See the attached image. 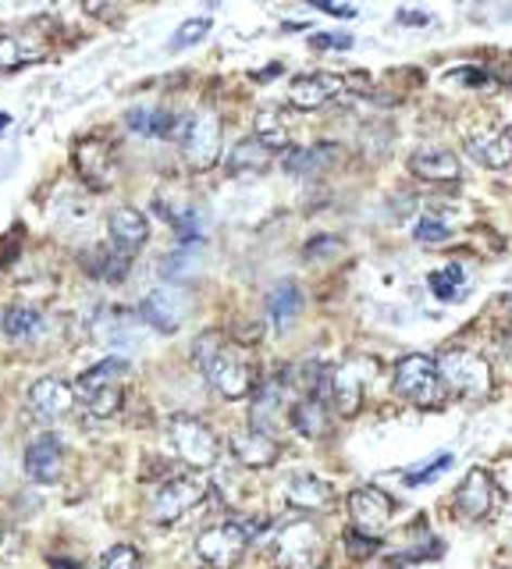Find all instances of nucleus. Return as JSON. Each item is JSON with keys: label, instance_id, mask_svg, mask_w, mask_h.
Returning a JSON list of instances; mask_svg holds the SVG:
<instances>
[{"label": "nucleus", "instance_id": "6", "mask_svg": "<svg viewBox=\"0 0 512 569\" xmlns=\"http://www.w3.org/2000/svg\"><path fill=\"white\" fill-rule=\"evenodd\" d=\"M171 445L178 452V459L192 470H210L221 459V442L207 423L196 417H171Z\"/></svg>", "mask_w": 512, "mask_h": 569}, {"label": "nucleus", "instance_id": "27", "mask_svg": "<svg viewBox=\"0 0 512 569\" xmlns=\"http://www.w3.org/2000/svg\"><path fill=\"white\" fill-rule=\"evenodd\" d=\"M128 128L139 136H153V139H168V136H178V128H182V118L171 111H128Z\"/></svg>", "mask_w": 512, "mask_h": 569}, {"label": "nucleus", "instance_id": "31", "mask_svg": "<svg viewBox=\"0 0 512 569\" xmlns=\"http://www.w3.org/2000/svg\"><path fill=\"white\" fill-rule=\"evenodd\" d=\"M431 292L438 295V300H445V303L459 300V295H463V267L448 264L441 270H434V275H431Z\"/></svg>", "mask_w": 512, "mask_h": 569}, {"label": "nucleus", "instance_id": "25", "mask_svg": "<svg viewBox=\"0 0 512 569\" xmlns=\"http://www.w3.org/2000/svg\"><path fill=\"white\" fill-rule=\"evenodd\" d=\"M303 314V292L296 281H281L267 295V317H271V325L278 331H289L296 325V317Z\"/></svg>", "mask_w": 512, "mask_h": 569}, {"label": "nucleus", "instance_id": "10", "mask_svg": "<svg viewBox=\"0 0 512 569\" xmlns=\"http://www.w3.org/2000/svg\"><path fill=\"white\" fill-rule=\"evenodd\" d=\"M495 502H498V481L484 467H473L463 477V484L456 488V516L459 520H470V523L488 520Z\"/></svg>", "mask_w": 512, "mask_h": 569}, {"label": "nucleus", "instance_id": "12", "mask_svg": "<svg viewBox=\"0 0 512 569\" xmlns=\"http://www.w3.org/2000/svg\"><path fill=\"white\" fill-rule=\"evenodd\" d=\"M75 395H79L75 392V384L61 381V378H40L29 388V409L40 420L54 423V420H64L75 409Z\"/></svg>", "mask_w": 512, "mask_h": 569}, {"label": "nucleus", "instance_id": "7", "mask_svg": "<svg viewBox=\"0 0 512 569\" xmlns=\"http://www.w3.org/2000/svg\"><path fill=\"white\" fill-rule=\"evenodd\" d=\"M207 491L210 488L203 484L200 477H189V473L171 477V481H164L157 488V495H153V502H150V520L161 523V527L178 523L182 516H189L203 498H207Z\"/></svg>", "mask_w": 512, "mask_h": 569}, {"label": "nucleus", "instance_id": "28", "mask_svg": "<svg viewBox=\"0 0 512 569\" xmlns=\"http://www.w3.org/2000/svg\"><path fill=\"white\" fill-rule=\"evenodd\" d=\"M125 374H128V364H125V359L107 356V359H100L97 367H89V370L82 374L79 384H75V392H79V395L86 399V395L100 392V388H114V384H121Z\"/></svg>", "mask_w": 512, "mask_h": 569}, {"label": "nucleus", "instance_id": "8", "mask_svg": "<svg viewBox=\"0 0 512 569\" xmlns=\"http://www.w3.org/2000/svg\"><path fill=\"white\" fill-rule=\"evenodd\" d=\"M249 527L246 523H214L196 538V555L210 569H235L249 548Z\"/></svg>", "mask_w": 512, "mask_h": 569}, {"label": "nucleus", "instance_id": "34", "mask_svg": "<svg viewBox=\"0 0 512 569\" xmlns=\"http://www.w3.org/2000/svg\"><path fill=\"white\" fill-rule=\"evenodd\" d=\"M377 538H367V534H360V530H345V552H349V559H374L377 555Z\"/></svg>", "mask_w": 512, "mask_h": 569}, {"label": "nucleus", "instance_id": "29", "mask_svg": "<svg viewBox=\"0 0 512 569\" xmlns=\"http://www.w3.org/2000/svg\"><path fill=\"white\" fill-rule=\"evenodd\" d=\"M0 328H4V334H8L11 342H29V339H36V334L43 331V317L36 314L33 306L15 303V306L4 309V320H0Z\"/></svg>", "mask_w": 512, "mask_h": 569}, {"label": "nucleus", "instance_id": "44", "mask_svg": "<svg viewBox=\"0 0 512 569\" xmlns=\"http://www.w3.org/2000/svg\"><path fill=\"white\" fill-rule=\"evenodd\" d=\"M310 8L317 11H328V15H338V18H353L356 8H345V4H335V0H306Z\"/></svg>", "mask_w": 512, "mask_h": 569}, {"label": "nucleus", "instance_id": "20", "mask_svg": "<svg viewBox=\"0 0 512 569\" xmlns=\"http://www.w3.org/2000/svg\"><path fill=\"white\" fill-rule=\"evenodd\" d=\"M61 470H64V448L54 434H40L25 448V473H29L36 484H54Z\"/></svg>", "mask_w": 512, "mask_h": 569}, {"label": "nucleus", "instance_id": "38", "mask_svg": "<svg viewBox=\"0 0 512 569\" xmlns=\"http://www.w3.org/2000/svg\"><path fill=\"white\" fill-rule=\"evenodd\" d=\"M331 253H342V239H335V236H317V239H310L306 242V250H303V256L306 261H328Z\"/></svg>", "mask_w": 512, "mask_h": 569}, {"label": "nucleus", "instance_id": "35", "mask_svg": "<svg viewBox=\"0 0 512 569\" xmlns=\"http://www.w3.org/2000/svg\"><path fill=\"white\" fill-rule=\"evenodd\" d=\"M143 559H139V552L132 545H114L104 552V559H100V569H139Z\"/></svg>", "mask_w": 512, "mask_h": 569}, {"label": "nucleus", "instance_id": "37", "mask_svg": "<svg viewBox=\"0 0 512 569\" xmlns=\"http://www.w3.org/2000/svg\"><path fill=\"white\" fill-rule=\"evenodd\" d=\"M22 61H36V58L15 40V36H0V72L18 68Z\"/></svg>", "mask_w": 512, "mask_h": 569}, {"label": "nucleus", "instance_id": "16", "mask_svg": "<svg viewBox=\"0 0 512 569\" xmlns=\"http://www.w3.org/2000/svg\"><path fill=\"white\" fill-rule=\"evenodd\" d=\"M470 157L491 167V172H505L512 167V128H484V132H473L466 139Z\"/></svg>", "mask_w": 512, "mask_h": 569}, {"label": "nucleus", "instance_id": "15", "mask_svg": "<svg viewBox=\"0 0 512 569\" xmlns=\"http://www.w3.org/2000/svg\"><path fill=\"white\" fill-rule=\"evenodd\" d=\"M75 167H79V175L86 178L93 189H111L114 186V153L107 142L100 139H86L75 147Z\"/></svg>", "mask_w": 512, "mask_h": 569}, {"label": "nucleus", "instance_id": "45", "mask_svg": "<svg viewBox=\"0 0 512 569\" xmlns=\"http://www.w3.org/2000/svg\"><path fill=\"white\" fill-rule=\"evenodd\" d=\"M82 8L89 11V15H107L111 0H82Z\"/></svg>", "mask_w": 512, "mask_h": 569}, {"label": "nucleus", "instance_id": "14", "mask_svg": "<svg viewBox=\"0 0 512 569\" xmlns=\"http://www.w3.org/2000/svg\"><path fill=\"white\" fill-rule=\"evenodd\" d=\"M232 452L242 467H249V470H267L281 459L278 438L267 431H256V427H246V431L232 434Z\"/></svg>", "mask_w": 512, "mask_h": 569}, {"label": "nucleus", "instance_id": "19", "mask_svg": "<svg viewBox=\"0 0 512 569\" xmlns=\"http://www.w3.org/2000/svg\"><path fill=\"white\" fill-rule=\"evenodd\" d=\"M107 231H111V245L125 256L139 253L150 239V225L146 217L136 211V206H118L111 217H107Z\"/></svg>", "mask_w": 512, "mask_h": 569}, {"label": "nucleus", "instance_id": "36", "mask_svg": "<svg viewBox=\"0 0 512 569\" xmlns=\"http://www.w3.org/2000/svg\"><path fill=\"white\" fill-rule=\"evenodd\" d=\"M207 33H210V18H189V22L182 25V29H178V33L171 36V47H175V50L192 47V43H200Z\"/></svg>", "mask_w": 512, "mask_h": 569}, {"label": "nucleus", "instance_id": "49", "mask_svg": "<svg viewBox=\"0 0 512 569\" xmlns=\"http://www.w3.org/2000/svg\"><path fill=\"white\" fill-rule=\"evenodd\" d=\"M505 306H509V309H512V300H505Z\"/></svg>", "mask_w": 512, "mask_h": 569}, {"label": "nucleus", "instance_id": "24", "mask_svg": "<svg viewBox=\"0 0 512 569\" xmlns=\"http://www.w3.org/2000/svg\"><path fill=\"white\" fill-rule=\"evenodd\" d=\"M271 161H274V150L267 147L260 136H249V139L235 142V150L225 157V167L232 175H253V172H267Z\"/></svg>", "mask_w": 512, "mask_h": 569}, {"label": "nucleus", "instance_id": "21", "mask_svg": "<svg viewBox=\"0 0 512 569\" xmlns=\"http://www.w3.org/2000/svg\"><path fill=\"white\" fill-rule=\"evenodd\" d=\"M285 502L299 513H320V509H331L335 488H331L324 477L296 473V477H289V484H285Z\"/></svg>", "mask_w": 512, "mask_h": 569}, {"label": "nucleus", "instance_id": "18", "mask_svg": "<svg viewBox=\"0 0 512 569\" xmlns=\"http://www.w3.org/2000/svg\"><path fill=\"white\" fill-rule=\"evenodd\" d=\"M363 395H367V374L360 359H349L342 364L338 370H331V406L338 413H356L363 406Z\"/></svg>", "mask_w": 512, "mask_h": 569}, {"label": "nucleus", "instance_id": "1", "mask_svg": "<svg viewBox=\"0 0 512 569\" xmlns=\"http://www.w3.org/2000/svg\"><path fill=\"white\" fill-rule=\"evenodd\" d=\"M192 359L207 374L217 395L225 399H246L256 392V359L242 345L228 342L221 331H207L192 342Z\"/></svg>", "mask_w": 512, "mask_h": 569}, {"label": "nucleus", "instance_id": "23", "mask_svg": "<svg viewBox=\"0 0 512 569\" xmlns=\"http://www.w3.org/2000/svg\"><path fill=\"white\" fill-rule=\"evenodd\" d=\"M342 161V150L335 142H317V147H296V150H285V164L289 175L296 178H310V175H320V172H331Z\"/></svg>", "mask_w": 512, "mask_h": 569}, {"label": "nucleus", "instance_id": "32", "mask_svg": "<svg viewBox=\"0 0 512 569\" xmlns=\"http://www.w3.org/2000/svg\"><path fill=\"white\" fill-rule=\"evenodd\" d=\"M256 136H260L271 150H289V128L281 125L274 111H264L260 122H256Z\"/></svg>", "mask_w": 512, "mask_h": 569}, {"label": "nucleus", "instance_id": "13", "mask_svg": "<svg viewBox=\"0 0 512 569\" xmlns=\"http://www.w3.org/2000/svg\"><path fill=\"white\" fill-rule=\"evenodd\" d=\"M345 79L335 72H310V75H299L296 83L289 86V100L296 103L299 111H317L331 103L335 97H342Z\"/></svg>", "mask_w": 512, "mask_h": 569}, {"label": "nucleus", "instance_id": "11", "mask_svg": "<svg viewBox=\"0 0 512 569\" xmlns=\"http://www.w3.org/2000/svg\"><path fill=\"white\" fill-rule=\"evenodd\" d=\"M139 317H143L153 331L175 334L178 328L185 325V317H189L185 292H178V289H153L146 300L139 303Z\"/></svg>", "mask_w": 512, "mask_h": 569}, {"label": "nucleus", "instance_id": "46", "mask_svg": "<svg viewBox=\"0 0 512 569\" xmlns=\"http://www.w3.org/2000/svg\"><path fill=\"white\" fill-rule=\"evenodd\" d=\"M399 22H409V25H427V15H424V11H402Z\"/></svg>", "mask_w": 512, "mask_h": 569}, {"label": "nucleus", "instance_id": "30", "mask_svg": "<svg viewBox=\"0 0 512 569\" xmlns=\"http://www.w3.org/2000/svg\"><path fill=\"white\" fill-rule=\"evenodd\" d=\"M128 261H132V256H125L118 250H93L86 256V270L100 281H121L128 275Z\"/></svg>", "mask_w": 512, "mask_h": 569}, {"label": "nucleus", "instance_id": "42", "mask_svg": "<svg viewBox=\"0 0 512 569\" xmlns=\"http://www.w3.org/2000/svg\"><path fill=\"white\" fill-rule=\"evenodd\" d=\"M310 47L313 50H349L353 47V36H331V33H320V36H313L310 40Z\"/></svg>", "mask_w": 512, "mask_h": 569}, {"label": "nucleus", "instance_id": "22", "mask_svg": "<svg viewBox=\"0 0 512 569\" xmlns=\"http://www.w3.org/2000/svg\"><path fill=\"white\" fill-rule=\"evenodd\" d=\"M281 413H292V406H285V381H267L256 388L253 395V409H249V427L256 431L274 434L281 423Z\"/></svg>", "mask_w": 512, "mask_h": 569}, {"label": "nucleus", "instance_id": "5", "mask_svg": "<svg viewBox=\"0 0 512 569\" xmlns=\"http://www.w3.org/2000/svg\"><path fill=\"white\" fill-rule=\"evenodd\" d=\"M178 139H182V157L192 172H207L221 157V118L207 108L192 111L178 128Z\"/></svg>", "mask_w": 512, "mask_h": 569}, {"label": "nucleus", "instance_id": "41", "mask_svg": "<svg viewBox=\"0 0 512 569\" xmlns=\"http://www.w3.org/2000/svg\"><path fill=\"white\" fill-rule=\"evenodd\" d=\"M452 83H463V86H470V89H481V86H488L491 79H488V72H481V68H456L452 75H448Z\"/></svg>", "mask_w": 512, "mask_h": 569}, {"label": "nucleus", "instance_id": "48", "mask_svg": "<svg viewBox=\"0 0 512 569\" xmlns=\"http://www.w3.org/2000/svg\"><path fill=\"white\" fill-rule=\"evenodd\" d=\"M8 125H11V114H0V132H4Z\"/></svg>", "mask_w": 512, "mask_h": 569}, {"label": "nucleus", "instance_id": "3", "mask_svg": "<svg viewBox=\"0 0 512 569\" xmlns=\"http://www.w3.org/2000/svg\"><path fill=\"white\" fill-rule=\"evenodd\" d=\"M438 370L448 384V395L477 403V399H488L491 392V364L477 349H445L438 356Z\"/></svg>", "mask_w": 512, "mask_h": 569}, {"label": "nucleus", "instance_id": "26", "mask_svg": "<svg viewBox=\"0 0 512 569\" xmlns=\"http://www.w3.org/2000/svg\"><path fill=\"white\" fill-rule=\"evenodd\" d=\"M289 423L296 427L303 438H324L331 431V417H328L324 399H317V395L299 399V403L292 406V413H289Z\"/></svg>", "mask_w": 512, "mask_h": 569}, {"label": "nucleus", "instance_id": "17", "mask_svg": "<svg viewBox=\"0 0 512 569\" xmlns=\"http://www.w3.org/2000/svg\"><path fill=\"white\" fill-rule=\"evenodd\" d=\"M409 172H413L417 178H424V182L448 186V182H459V178H463V164H459L452 150L427 147V150H417L413 157H409Z\"/></svg>", "mask_w": 512, "mask_h": 569}, {"label": "nucleus", "instance_id": "40", "mask_svg": "<svg viewBox=\"0 0 512 569\" xmlns=\"http://www.w3.org/2000/svg\"><path fill=\"white\" fill-rule=\"evenodd\" d=\"M413 239L417 242H445L448 239V228L438 222V217H424V222L413 228Z\"/></svg>", "mask_w": 512, "mask_h": 569}, {"label": "nucleus", "instance_id": "2", "mask_svg": "<svg viewBox=\"0 0 512 569\" xmlns=\"http://www.w3.org/2000/svg\"><path fill=\"white\" fill-rule=\"evenodd\" d=\"M392 388L395 395L402 399V403L417 406V409H438L445 406L448 399V384L438 370V359L431 356H402L399 364H395V378H392Z\"/></svg>", "mask_w": 512, "mask_h": 569}, {"label": "nucleus", "instance_id": "4", "mask_svg": "<svg viewBox=\"0 0 512 569\" xmlns=\"http://www.w3.org/2000/svg\"><path fill=\"white\" fill-rule=\"evenodd\" d=\"M324 552H328V538L310 516L285 523L274 538L278 569H317L320 562H324Z\"/></svg>", "mask_w": 512, "mask_h": 569}, {"label": "nucleus", "instance_id": "9", "mask_svg": "<svg viewBox=\"0 0 512 569\" xmlns=\"http://www.w3.org/2000/svg\"><path fill=\"white\" fill-rule=\"evenodd\" d=\"M395 516V498L388 491L381 488H356L349 491V520H353V530H360L367 538H377L388 530Z\"/></svg>", "mask_w": 512, "mask_h": 569}, {"label": "nucleus", "instance_id": "43", "mask_svg": "<svg viewBox=\"0 0 512 569\" xmlns=\"http://www.w3.org/2000/svg\"><path fill=\"white\" fill-rule=\"evenodd\" d=\"M448 467H452V456H448V452H445V456L431 459V467H427V470H420V473H409L406 481H409V484H424V481H431L434 473H441V470H448Z\"/></svg>", "mask_w": 512, "mask_h": 569}, {"label": "nucleus", "instance_id": "39", "mask_svg": "<svg viewBox=\"0 0 512 569\" xmlns=\"http://www.w3.org/2000/svg\"><path fill=\"white\" fill-rule=\"evenodd\" d=\"M189 267H192V250H189V245H182V250L171 253L168 261H164L161 275H164V278H171V281H178V278H185V275H189Z\"/></svg>", "mask_w": 512, "mask_h": 569}, {"label": "nucleus", "instance_id": "47", "mask_svg": "<svg viewBox=\"0 0 512 569\" xmlns=\"http://www.w3.org/2000/svg\"><path fill=\"white\" fill-rule=\"evenodd\" d=\"M50 566L54 569H82L79 562H68V559H50Z\"/></svg>", "mask_w": 512, "mask_h": 569}, {"label": "nucleus", "instance_id": "33", "mask_svg": "<svg viewBox=\"0 0 512 569\" xmlns=\"http://www.w3.org/2000/svg\"><path fill=\"white\" fill-rule=\"evenodd\" d=\"M82 403H86L89 413H93V417H114V413H118V406H121V384L100 388V392L86 395Z\"/></svg>", "mask_w": 512, "mask_h": 569}]
</instances>
